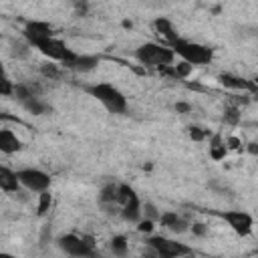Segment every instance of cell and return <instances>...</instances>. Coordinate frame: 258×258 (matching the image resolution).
I'll list each match as a JSON object with an SVG mask.
<instances>
[{
	"instance_id": "23",
	"label": "cell",
	"mask_w": 258,
	"mask_h": 258,
	"mask_svg": "<svg viewBox=\"0 0 258 258\" xmlns=\"http://www.w3.org/2000/svg\"><path fill=\"white\" fill-rule=\"evenodd\" d=\"M40 75L46 77L48 81H56L60 79V64H56V60H48L40 64Z\"/></svg>"
},
{
	"instance_id": "14",
	"label": "cell",
	"mask_w": 258,
	"mask_h": 258,
	"mask_svg": "<svg viewBox=\"0 0 258 258\" xmlns=\"http://www.w3.org/2000/svg\"><path fill=\"white\" fill-rule=\"evenodd\" d=\"M40 93H42L40 85L38 83H30V81H20L14 87V99L18 103H24L30 97H40Z\"/></svg>"
},
{
	"instance_id": "22",
	"label": "cell",
	"mask_w": 258,
	"mask_h": 258,
	"mask_svg": "<svg viewBox=\"0 0 258 258\" xmlns=\"http://www.w3.org/2000/svg\"><path fill=\"white\" fill-rule=\"evenodd\" d=\"M30 42L24 38V40H12L10 42V54L14 56V58H18V60H22V58H28V54H30Z\"/></svg>"
},
{
	"instance_id": "25",
	"label": "cell",
	"mask_w": 258,
	"mask_h": 258,
	"mask_svg": "<svg viewBox=\"0 0 258 258\" xmlns=\"http://www.w3.org/2000/svg\"><path fill=\"white\" fill-rule=\"evenodd\" d=\"M242 119V113H240V107L238 105H226L224 107V121L228 125H238Z\"/></svg>"
},
{
	"instance_id": "28",
	"label": "cell",
	"mask_w": 258,
	"mask_h": 258,
	"mask_svg": "<svg viewBox=\"0 0 258 258\" xmlns=\"http://www.w3.org/2000/svg\"><path fill=\"white\" fill-rule=\"evenodd\" d=\"M14 87H16V83L10 81L8 75H4V79L0 81V95H4V97H14Z\"/></svg>"
},
{
	"instance_id": "13",
	"label": "cell",
	"mask_w": 258,
	"mask_h": 258,
	"mask_svg": "<svg viewBox=\"0 0 258 258\" xmlns=\"http://www.w3.org/2000/svg\"><path fill=\"white\" fill-rule=\"evenodd\" d=\"M218 81L224 85V87H228V89H234V91H256V85L252 83V81H248V79H242V77H236V75H230V73H222L220 77H218Z\"/></svg>"
},
{
	"instance_id": "8",
	"label": "cell",
	"mask_w": 258,
	"mask_h": 258,
	"mask_svg": "<svg viewBox=\"0 0 258 258\" xmlns=\"http://www.w3.org/2000/svg\"><path fill=\"white\" fill-rule=\"evenodd\" d=\"M220 218L230 226V230L238 236H250L254 230V218L244 210H226L220 214Z\"/></svg>"
},
{
	"instance_id": "36",
	"label": "cell",
	"mask_w": 258,
	"mask_h": 258,
	"mask_svg": "<svg viewBox=\"0 0 258 258\" xmlns=\"http://www.w3.org/2000/svg\"><path fill=\"white\" fill-rule=\"evenodd\" d=\"M256 125H258V123H256Z\"/></svg>"
},
{
	"instance_id": "12",
	"label": "cell",
	"mask_w": 258,
	"mask_h": 258,
	"mask_svg": "<svg viewBox=\"0 0 258 258\" xmlns=\"http://www.w3.org/2000/svg\"><path fill=\"white\" fill-rule=\"evenodd\" d=\"M20 187H22V183H20V179L16 175V169H10V167L2 165L0 167V189L4 194H12L14 196V194L20 191Z\"/></svg>"
},
{
	"instance_id": "26",
	"label": "cell",
	"mask_w": 258,
	"mask_h": 258,
	"mask_svg": "<svg viewBox=\"0 0 258 258\" xmlns=\"http://www.w3.org/2000/svg\"><path fill=\"white\" fill-rule=\"evenodd\" d=\"M135 196V189L129 185V183H117V204L123 206L129 198Z\"/></svg>"
},
{
	"instance_id": "17",
	"label": "cell",
	"mask_w": 258,
	"mask_h": 258,
	"mask_svg": "<svg viewBox=\"0 0 258 258\" xmlns=\"http://www.w3.org/2000/svg\"><path fill=\"white\" fill-rule=\"evenodd\" d=\"M153 26H155V30L161 34V38H163L167 44L179 36V34H177V30H175V26H173V22H171L169 18H165V16H159V18H155Z\"/></svg>"
},
{
	"instance_id": "6",
	"label": "cell",
	"mask_w": 258,
	"mask_h": 258,
	"mask_svg": "<svg viewBox=\"0 0 258 258\" xmlns=\"http://www.w3.org/2000/svg\"><path fill=\"white\" fill-rule=\"evenodd\" d=\"M145 246H151L159 258H179V256H187L194 252L189 246L181 242L169 240L165 236H151V234L145 238Z\"/></svg>"
},
{
	"instance_id": "10",
	"label": "cell",
	"mask_w": 258,
	"mask_h": 258,
	"mask_svg": "<svg viewBox=\"0 0 258 258\" xmlns=\"http://www.w3.org/2000/svg\"><path fill=\"white\" fill-rule=\"evenodd\" d=\"M159 222H161L163 228H167L173 234H185V232H189V226H191L183 216H179L177 212H171V210L161 212Z\"/></svg>"
},
{
	"instance_id": "11",
	"label": "cell",
	"mask_w": 258,
	"mask_h": 258,
	"mask_svg": "<svg viewBox=\"0 0 258 258\" xmlns=\"http://www.w3.org/2000/svg\"><path fill=\"white\" fill-rule=\"evenodd\" d=\"M119 214H121V218H123L125 222L137 224V222L143 218V202L139 200V196L135 194L133 198H129V200H127V202L121 206Z\"/></svg>"
},
{
	"instance_id": "31",
	"label": "cell",
	"mask_w": 258,
	"mask_h": 258,
	"mask_svg": "<svg viewBox=\"0 0 258 258\" xmlns=\"http://www.w3.org/2000/svg\"><path fill=\"white\" fill-rule=\"evenodd\" d=\"M189 232H191L194 236H200V238H204V236L208 234V226H206L204 222H194V224L189 226Z\"/></svg>"
},
{
	"instance_id": "27",
	"label": "cell",
	"mask_w": 258,
	"mask_h": 258,
	"mask_svg": "<svg viewBox=\"0 0 258 258\" xmlns=\"http://www.w3.org/2000/svg\"><path fill=\"white\" fill-rule=\"evenodd\" d=\"M159 216H161V210H157V206L153 202H145L143 204V218H149V220L159 222Z\"/></svg>"
},
{
	"instance_id": "20",
	"label": "cell",
	"mask_w": 258,
	"mask_h": 258,
	"mask_svg": "<svg viewBox=\"0 0 258 258\" xmlns=\"http://www.w3.org/2000/svg\"><path fill=\"white\" fill-rule=\"evenodd\" d=\"M109 250L113 252V256H119V258L127 256L129 254V240H127V236H123V234L113 236L109 240Z\"/></svg>"
},
{
	"instance_id": "33",
	"label": "cell",
	"mask_w": 258,
	"mask_h": 258,
	"mask_svg": "<svg viewBox=\"0 0 258 258\" xmlns=\"http://www.w3.org/2000/svg\"><path fill=\"white\" fill-rule=\"evenodd\" d=\"M226 147H228V149H234V151H238V149L242 147V141H240L238 137H234V135H230V137L226 139Z\"/></svg>"
},
{
	"instance_id": "4",
	"label": "cell",
	"mask_w": 258,
	"mask_h": 258,
	"mask_svg": "<svg viewBox=\"0 0 258 258\" xmlns=\"http://www.w3.org/2000/svg\"><path fill=\"white\" fill-rule=\"evenodd\" d=\"M32 48H36L40 54H44L48 60H56L58 64H64V67H71V62L77 58L79 52H75L73 48H69L60 38H56L54 34L52 36H42V38H36L30 42Z\"/></svg>"
},
{
	"instance_id": "30",
	"label": "cell",
	"mask_w": 258,
	"mask_h": 258,
	"mask_svg": "<svg viewBox=\"0 0 258 258\" xmlns=\"http://www.w3.org/2000/svg\"><path fill=\"white\" fill-rule=\"evenodd\" d=\"M153 228H155V220H149V218H141V220L137 222V232H139V234H145V236H149V234L153 232Z\"/></svg>"
},
{
	"instance_id": "19",
	"label": "cell",
	"mask_w": 258,
	"mask_h": 258,
	"mask_svg": "<svg viewBox=\"0 0 258 258\" xmlns=\"http://www.w3.org/2000/svg\"><path fill=\"white\" fill-rule=\"evenodd\" d=\"M228 147H226V141H222L220 135H212L210 139V159L212 161H222L226 155H228Z\"/></svg>"
},
{
	"instance_id": "32",
	"label": "cell",
	"mask_w": 258,
	"mask_h": 258,
	"mask_svg": "<svg viewBox=\"0 0 258 258\" xmlns=\"http://www.w3.org/2000/svg\"><path fill=\"white\" fill-rule=\"evenodd\" d=\"M75 14H77V16H87V14H89V4H87V0H75Z\"/></svg>"
},
{
	"instance_id": "7",
	"label": "cell",
	"mask_w": 258,
	"mask_h": 258,
	"mask_svg": "<svg viewBox=\"0 0 258 258\" xmlns=\"http://www.w3.org/2000/svg\"><path fill=\"white\" fill-rule=\"evenodd\" d=\"M16 175L22 187L30 194H40L44 189H50V183H52V177L38 167H20L16 169Z\"/></svg>"
},
{
	"instance_id": "15",
	"label": "cell",
	"mask_w": 258,
	"mask_h": 258,
	"mask_svg": "<svg viewBox=\"0 0 258 258\" xmlns=\"http://www.w3.org/2000/svg\"><path fill=\"white\" fill-rule=\"evenodd\" d=\"M20 149H22V141L16 137V133L10 129H0V151L6 155H12Z\"/></svg>"
},
{
	"instance_id": "1",
	"label": "cell",
	"mask_w": 258,
	"mask_h": 258,
	"mask_svg": "<svg viewBox=\"0 0 258 258\" xmlns=\"http://www.w3.org/2000/svg\"><path fill=\"white\" fill-rule=\"evenodd\" d=\"M85 91L113 115H123L127 111V97L111 83H93L87 85Z\"/></svg>"
},
{
	"instance_id": "18",
	"label": "cell",
	"mask_w": 258,
	"mask_h": 258,
	"mask_svg": "<svg viewBox=\"0 0 258 258\" xmlns=\"http://www.w3.org/2000/svg\"><path fill=\"white\" fill-rule=\"evenodd\" d=\"M22 105V109L26 111V113H30V115H48L50 111H52V107L46 103V101H42L40 97H30V99H26L24 103H20Z\"/></svg>"
},
{
	"instance_id": "9",
	"label": "cell",
	"mask_w": 258,
	"mask_h": 258,
	"mask_svg": "<svg viewBox=\"0 0 258 258\" xmlns=\"http://www.w3.org/2000/svg\"><path fill=\"white\" fill-rule=\"evenodd\" d=\"M52 24L50 22H44V20H26L24 26H22V36L32 42L36 38H42V36H52Z\"/></svg>"
},
{
	"instance_id": "24",
	"label": "cell",
	"mask_w": 258,
	"mask_h": 258,
	"mask_svg": "<svg viewBox=\"0 0 258 258\" xmlns=\"http://www.w3.org/2000/svg\"><path fill=\"white\" fill-rule=\"evenodd\" d=\"M50 206H52V194H50V189L40 191L38 194V204H36V214L38 216H44L50 210Z\"/></svg>"
},
{
	"instance_id": "5",
	"label": "cell",
	"mask_w": 258,
	"mask_h": 258,
	"mask_svg": "<svg viewBox=\"0 0 258 258\" xmlns=\"http://www.w3.org/2000/svg\"><path fill=\"white\" fill-rule=\"evenodd\" d=\"M56 246L60 252L69 254V256H75V258H89V256H95V238L89 236V234H60L56 238Z\"/></svg>"
},
{
	"instance_id": "21",
	"label": "cell",
	"mask_w": 258,
	"mask_h": 258,
	"mask_svg": "<svg viewBox=\"0 0 258 258\" xmlns=\"http://www.w3.org/2000/svg\"><path fill=\"white\" fill-rule=\"evenodd\" d=\"M99 202H101V206L117 204V183H113V181L103 183L99 189Z\"/></svg>"
},
{
	"instance_id": "16",
	"label": "cell",
	"mask_w": 258,
	"mask_h": 258,
	"mask_svg": "<svg viewBox=\"0 0 258 258\" xmlns=\"http://www.w3.org/2000/svg\"><path fill=\"white\" fill-rule=\"evenodd\" d=\"M99 62H101L99 54H77V58L71 62L69 69H73L77 73H91L99 67Z\"/></svg>"
},
{
	"instance_id": "3",
	"label": "cell",
	"mask_w": 258,
	"mask_h": 258,
	"mask_svg": "<svg viewBox=\"0 0 258 258\" xmlns=\"http://www.w3.org/2000/svg\"><path fill=\"white\" fill-rule=\"evenodd\" d=\"M169 46L173 48V52L181 60H187L194 67H204V64H210L214 60V50L210 46L194 42V40H187V38H181V36L171 40Z\"/></svg>"
},
{
	"instance_id": "2",
	"label": "cell",
	"mask_w": 258,
	"mask_h": 258,
	"mask_svg": "<svg viewBox=\"0 0 258 258\" xmlns=\"http://www.w3.org/2000/svg\"><path fill=\"white\" fill-rule=\"evenodd\" d=\"M133 56L137 58L139 64L143 67H165V64H173L175 62V52L169 44H159V42H143L135 48Z\"/></svg>"
},
{
	"instance_id": "29",
	"label": "cell",
	"mask_w": 258,
	"mask_h": 258,
	"mask_svg": "<svg viewBox=\"0 0 258 258\" xmlns=\"http://www.w3.org/2000/svg\"><path fill=\"white\" fill-rule=\"evenodd\" d=\"M187 135H189L191 141H204L208 137V131L204 127H200V125H189L187 127Z\"/></svg>"
},
{
	"instance_id": "34",
	"label": "cell",
	"mask_w": 258,
	"mask_h": 258,
	"mask_svg": "<svg viewBox=\"0 0 258 258\" xmlns=\"http://www.w3.org/2000/svg\"><path fill=\"white\" fill-rule=\"evenodd\" d=\"M175 111H177L179 115H187V113L191 111V105L185 103V101H177V103H175Z\"/></svg>"
},
{
	"instance_id": "35",
	"label": "cell",
	"mask_w": 258,
	"mask_h": 258,
	"mask_svg": "<svg viewBox=\"0 0 258 258\" xmlns=\"http://www.w3.org/2000/svg\"><path fill=\"white\" fill-rule=\"evenodd\" d=\"M246 151L250 153V155H258V143H248V147H246Z\"/></svg>"
}]
</instances>
